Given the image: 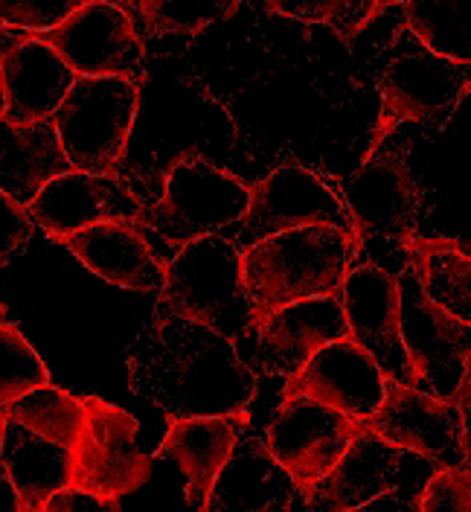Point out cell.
<instances>
[{"label": "cell", "instance_id": "cell-1", "mask_svg": "<svg viewBox=\"0 0 471 512\" xmlns=\"http://www.w3.org/2000/svg\"><path fill=\"white\" fill-rule=\"evenodd\" d=\"M128 384L169 419L242 411L256 396L236 341L187 318H149L128 352Z\"/></svg>", "mask_w": 471, "mask_h": 512}, {"label": "cell", "instance_id": "cell-2", "mask_svg": "<svg viewBox=\"0 0 471 512\" xmlns=\"http://www.w3.org/2000/svg\"><path fill=\"white\" fill-rule=\"evenodd\" d=\"M361 239L326 224L294 227L242 251V277L251 303V335L268 312L303 297H341Z\"/></svg>", "mask_w": 471, "mask_h": 512}, {"label": "cell", "instance_id": "cell-3", "mask_svg": "<svg viewBox=\"0 0 471 512\" xmlns=\"http://www.w3.org/2000/svg\"><path fill=\"white\" fill-rule=\"evenodd\" d=\"M187 318L227 335L230 341L251 335V303L242 277V248L210 233L178 248L163 265L152 320Z\"/></svg>", "mask_w": 471, "mask_h": 512}, {"label": "cell", "instance_id": "cell-4", "mask_svg": "<svg viewBox=\"0 0 471 512\" xmlns=\"http://www.w3.org/2000/svg\"><path fill=\"white\" fill-rule=\"evenodd\" d=\"M140 108V85L117 76H76L53 114L64 155L88 175H114Z\"/></svg>", "mask_w": 471, "mask_h": 512}, {"label": "cell", "instance_id": "cell-5", "mask_svg": "<svg viewBox=\"0 0 471 512\" xmlns=\"http://www.w3.org/2000/svg\"><path fill=\"white\" fill-rule=\"evenodd\" d=\"M248 198L251 187L233 172L207 158H181L166 175L163 195L140 207L134 222L155 230L166 245L181 248L242 222Z\"/></svg>", "mask_w": 471, "mask_h": 512}, {"label": "cell", "instance_id": "cell-6", "mask_svg": "<svg viewBox=\"0 0 471 512\" xmlns=\"http://www.w3.org/2000/svg\"><path fill=\"white\" fill-rule=\"evenodd\" d=\"M399 286V332L408 352L413 387L437 396L454 399L463 376L469 373L471 320H460L434 303L405 265L396 277Z\"/></svg>", "mask_w": 471, "mask_h": 512}, {"label": "cell", "instance_id": "cell-7", "mask_svg": "<svg viewBox=\"0 0 471 512\" xmlns=\"http://www.w3.org/2000/svg\"><path fill=\"white\" fill-rule=\"evenodd\" d=\"M82 402L85 422L70 446V486L120 501L152 475V460L137 448V419L99 396Z\"/></svg>", "mask_w": 471, "mask_h": 512}, {"label": "cell", "instance_id": "cell-8", "mask_svg": "<svg viewBox=\"0 0 471 512\" xmlns=\"http://www.w3.org/2000/svg\"><path fill=\"white\" fill-rule=\"evenodd\" d=\"M466 91L469 64L442 59L416 41L413 47L393 56L381 76V114L370 149L384 143L402 123H445Z\"/></svg>", "mask_w": 471, "mask_h": 512}, {"label": "cell", "instance_id": "cell-9", "mask_svg": "<svg viewBox=\"0 0 471 512\" xmlns=\"http://www.w3.org/2000/svg\"><path fill=\"white\" fill-rule=\"evenodd\" d=\"M364 425L390 446L431 460L434 469L469 466V419L454 399H437L387 379L384 399Z\"/></svg>", "mask_w": 471, "mask_h": 512}, {"label": "cell", "instance_id": "cell-10", "mask_svg": "<svg viewBox=\"0 0 471 512\" xmlns=\"http://www.w3.org/2000/svg\"><path fill=\"white\" fill-rule=\"evenodd\" d=\"M314 224L338 227L358 236L338 192L323 178H317L312 169L300 163H283L271 169L256 187H251L248 210L239 222V233L233 242L245 251L248 245L268 239L274 233L294 227H314Z\"/></svg>", "mask_w": 471, "mask_h": 512}, {"label": "cell", "instance_id": "cell-11", "mask_svg": "<svg viewBox=\"0 0 471 512\" xmlns=\"http://www.w3.org/2000/svg\"><path fill=\"white\" fill-rule=\"evenodd\" d=\"M38 35L76 76H117L134 85L146 79L143 41L114 0H88L59 27Z\"/></svg>", "mask_w": 471, "mask_h": 512}, {"label": "cell", "instance_id": "cell-12", "mask_svg": "<svg viewBox=\"0 0 471 512\" xmlns=\"http://www.w3.org/2000/svg\"><path fill=\"white\" fill-rule=\"evenodd\" d=\"M364 428L367 425L355 416L306 396H294L280 399L262 443L297 483L300 495H306Z\"/></svg>", "mask_w": 471, "mask_h": 512}, {"label": "cell", "instance_id": "cell-13", "mask_svg": "<svg viewBox=\"0 0 471 512\" xmlns=\"http://www.w3.org/2000/svg\"><path fill=\"white\" fill-rule=\"evenodd\" d=\"M352 216L358 236L402 242L419 233L425 201L416 187L405 155L378 143L344 184L341 198Z\"/></svg>", "mask_w": 471, "mask_h": 512}, {"label": "cell", "instance_id": "cell-14", "mask_svg": "<svg viewBox=\"0 0 471 512\" xmlns=\"http://www.w3.org/2000/svg\"><path fill=\"white\" fill-rule=\"evenodd\" d=\"M384 382L387 376L376 358L344 335L323 344L294 376H288L280 399L306 396L364 422L384 399Z\"/></svg>", "mask_w": 471, "mask_h": 512}, {"label": "cell", "instance_id": "cell-15", "mask_svg": "<svg viewBox=\"0 0 471 512\" xmlns=\"http://www.w3.org/2000/svg\"><path fill=\"white\" fill-rule=\"evenodd\" d=\"M341 306L349 338L376 358L387 379L413 387V370L399 332L396 277L381 271L378 265L349 268L341 286Z\"/></svg>", "mask_w": 471, "mask_h": 512}, {"label": "cell", "instance_id": "cell-16", "mask_svg": "<svg viewBox=\"0 0 471 512\" xmlns=\"http://www.w3.org/2000/svg\"><path fill=\"white\" fill-rule=\"evenodd\" d=\"M408 454L364 428L352 437L338 463L303 495V504L312 512H349L396 495Z\"/></svg>", "mask_w": 471, "mask_h": 512}, {"label": "cell", "instance_id": "cell-17", "mask_svg": "<svg viewBox=\"0 0 471 512\" xmlns=\"http://www.w3.org/2000/svg\"><path fill=\"white\" fill-rule=\"evenodd\" d=\"M256 370L294 376L314 352L349 335L341 297H303L268 312L256 326Z\"/></svg>", "mask_w": 471, "mask_h": 512}, {"label": "cell", "instance_id": "cell-18", "mask_svg": "<svg viewBox=\"0 0 471 512\" xmlns=\"http://www.w3.org/2000/svg\"><path fill=\"white\" fill-rule=\"evenodd\" d=\"M137 210V198L120 181H114V175H88L79 169L47 181L27 204L32 224L44 227L53 242H62L82 227L111 219L134 222Z\"/></svg>", "mask_w": 471, "mask_h": 512}, {"label": "cell", "instance_id": "cell-19", "mask_svg": "<svg viewBox=\"0 0 471 512\" xmlns=\"http://www.w3.org/2000/svg\"><path fill=\"white\" fill-rule=\"evenodd\" d=\"M76 73L38 35L0 38V82L6 123H35L53 117Z\"/></svg>", "mask_w": 471, "mask_h": 512}, {"label": "cell", "instance_id": "cell-20", "mask_svg": "<svg viewBox=\"0 0 471 512\" xmlns=\"http://www.w3.org/2000/svg\"><path fill=\"white\" fill-rule=\"evenodd\" d=\"M91 274L117 288L157 294L163 283V262L146 242L140 224L131 219L91 224L62 239Z\"/></svg>", "mask_w": 471, "mask_h": 512}, {"label": "cell", "instance_id": "cell-21", "mask_svg": "<svg viewBox=\"0 0 471 512\" xmlns=\"http://www.w3.org/2000/svg\"><path fill=\"white\" fill-rule=\"evenodd\" d=\"M248 408L230 414L184 416L169 419V431L160 443V454L172 457L178 469L187 475V504L192 510H204L213 480L227 463L239 434L248 431Z\"/></svg>", "mask_w": 471, "mask_h": 512}, {"label": "cell", "instance_id": "cell-22", "mask_svg": "<svg viewBox=\"0 0 471 512\" xmlns=\"http://www.w3.org/2000/svg\"><path fill=\"white\" fill-rule=\"evenodd\" d=\"M300 498L297 483L274 460L262 440L248 437L236 440L227 463L213 480L207 495V512L245 510V512H274L294 507Z\"/></svg>", "mask_w": 471, "mask_h": 512}, {"label": "cell", "instance_id": "cell-23", "mask_svg": "<svg viewBox=\"0 0 471 512\" xmlns=\"http://www.w3.org/2000/svg\"><path fill=\"white\" fill-rule=\"evenodd\" d=\"M70 169L53 117L35 123L0 120V192L27 207L47 181Z\"/></svg>", "mask_w": 471, "mask_h": 512}, {"label": "cell", "instance_id": "cell-24", "mask_svg": "<svg viewBox=\"0 0 471 512\" xmlns=\"http://www.w3.org/2000/svg\"><path fill=\"white\" fill-rule=\"evenodd\" d=\"M0 472L12 486L15 510L41 512V504L70 483V448L6 419Z\"/></svg>", "mask_w": 471, "mask_h": 512}, {"label": "cell", "instance_id": "cell-25", "mask_svg": "<svg viewBox=\"0 0 471 512\" xmlns=\"http://www.w3.org/2000/svg\"><path fill=\"white\" fill-rule=\"evenodd\" d=\"M410 271L422 291L460 320H471V256L460 239L408 236L402 239Z\"/></svg>", "mask_w": 471, "mask_h": 512}, {"label": "cell", "instance_id": "cell-26", "mask_svg": "<svg viewBox=\"0 0 471 512\" xmlns=\"http://www.w3.org/2000/svg\"><path fill=\"white\" fill-rule=\"evenodd\" d=\"M402 6L408 30L425 50L469 64L471 0H405Z\"/></svg>", "mask_w": 471, "mask_h": 512}, {"label": "cell", "instance_id": "cell-27", "mask_svg": "<svg viewBox=\"0 0 471 512\" xmlns=\"http://www.w3.org/2000/svg\"><path fill=\"white\" fill-rule=\"evenodd\" d=\"M0 414L59 446L70 448L85 422V402L47 382L0 408Z\"/></svg>", "mask_w": 471, "mask_h": 512}, {"label": "cell", "instance_id": "cell-28", "mask_svg": "<svg viewBox=\"0 0 471 512\" xmlns=\"http://www.w3.org/2000/svg\"><path fill=\"white\" fill-rule=\"evenodd\" d=\"M143 35L198 32L230 15L239 0H114Z\"/></svg>", "mask_w": 471, "mask_h": 512}, {"label": "cell", "instance_id": "cell-29", "mask_svg": "<svg viewBox=\"0 0 471 512\" xmlns=\"http://www.w3.org/2000/svg\"><path fill=\"white\" fill-rule=\"evenodd\" d=\"M262 6L300 24H323L341 38L358 35L381 12L378 0H262Z\"/></svg>", "mask_w": 471, "mask_h": 512}, {"label": "cell", "instance_id": "cell-30", "mask_svg": "<svg viewBox=\"0 0 471 512\" xmlns=\"http://www.w3.org/2000/svg\"><path fill=\"white\" fill-rule=\"evenodd\" d=\"M47 382L50 370L21 335V329L0 320V408Z\"/></svg>", "mask_w": 471, "mask_h": 512}, {"label": "cell", "instance_id": "cell-31", "mask_svg": "<svg viewBox=\"0 0 471 512\" xmlns=\"http://www.w3.org/2000/svg\"><path fill=\"white\" fill-rule=\"evenodd\" d=\"M85 3L88 0H0V27L21 32L53 30Z\"/></svg>", "mask_w": 471, "mask_h": 512}, {"label": "cell", "instance_id": "cell-32", "mask_svg": "<svg viewBox=\"0 0 471 512\" xmlns=\"http://www.w3.org/2000/svg\"><path fill=\"white\" fill-rule=\"evenodd\" d=\"M471 475L469 466H442L434 469L419 489L416 510L422 512H469Z\"/></svg>", "mask_w": 471, "mask_h": 512}, {"label": "cell", "instance_id": "cell-33", "mask_svg": "<svg viewBox=\"0 0 471 512\" xmlns=\"http://www.w3.org/2000/svg\"><path fill=\"white\" fill-rule=\"evenodd\" d=\"M32 236V219L24 204L0 192V265H6Z\"/></svg>", "mask_w": 471, "mask_h": 512}, {"label": "cell", "instance_id": "cell-34", "mask_svg": "<svg viewBox=\"0 0 471 512\" xmlns=\"http://www.w3.org/2000/svg\"><path fill=\"white\" fill-rule=\"evenodd\" d=\"M117 510V501H108V498H99L91 495L85 489H76V486H62L59 492H53L44 504L41 512H108Z\"/></svg>", "mask_w": 471, "mask_h": 512}, {"label": "cell", "instance_id": "cell-35", "mask_svg": "<svg viewBox=\"0 0 471 512\" xmlns=\"http://www.w3.org/2000/svg\"><path fill=\"white\" fill-rule=\"evenodd\" d=\"M3 111H6V99H3V82H0V120H3Z\"/></svg>", "mask_w": 471, "mask_h": 512}, {"label": "cell", "instance_id": "cell-36", "mask_svg": "<svg viewBox=\"0 0 471 512\" xmlns=\"http://www.w3.org/2000/svg\"><path fill=\"white\" fill-rule=\"evenodd\" d=\"M396 3H405V0H378L381 9H384V6H396Z\"/></svg>", "mask_w": 471, "mask_h": 512}, {"label": "cell", "instance_id": "cell-37", "mask_svg": "<svg viewBox=\"0 0 471 512\" xmlns=\"http://www.w3.org/2000/svg\"><path fill=\"white\" fill-rule=\"evenodd\" d=\"M3 428H6V416L0 414V446H3Z\"/></svg>", "mask_w": 471, "mask_h": 512}, {"label": "cell", "instance_id": "cell-38", "mask_svg": "<svg viewBox=\"0 0 471 512\" xmlns=\"http://www.w3.org/2000/svg\"><path fill=\"white\" fill-rule=\"evenodd\" d=\"M3 315H6V309H3V300H0V320H3Z\"/></svg>", "mask_w": 471, "mask_h": 512}]
</instances>
